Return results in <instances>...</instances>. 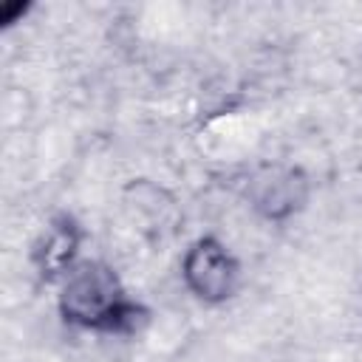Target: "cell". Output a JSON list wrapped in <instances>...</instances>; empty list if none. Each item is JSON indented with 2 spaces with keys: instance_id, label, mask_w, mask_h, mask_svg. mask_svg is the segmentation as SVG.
Segmentation results:
<instances>
[{
  "instance_id": "obj_1",
  "label": "cell",
  "mask_w": 362,
  "mask_h": 362,
  "mask_svg": "<svg viewBox=\"0 0 362 362\" xmlns=\"http://www.w3.org/2000/svg\"><path fill=\"white\" fill-rule=\"evenodd\" d=\"M59 314L85 331L124 334L136 328L141 308L124 294L119 274L102 260H79L59 280Z\"/></svg>"
},
{
  "instance_id": "obj_2",
  "label": "cell",
  "mask_w": 362,
  "mask_h": 362,
  "mask_svg": "<svg viewBox=\"0 0 362 362\" xmlns=\"http://www.w3.org/2000/svg\"><path fill=\"white\" fill-rule=\"evenodd\" d=\"M181 277L187 288L204 303H223L238 288V260L218 238H198L189 243L181 260Z\"/></svg>"
},
{
  "instance_id": "obj_3",
  "label": "cell",
  "mask_w": 362,
  "mask_h": 362,
  "mask_svg": "<svg viewBox=\"0 0 362 362\" xmlns=\"http://www.w3.org/2000/svg\"><path fill=\"white\" fill-rule=\"evenodd\" d=\"M79 243H82V232L74 218L62 215L51 221V226L42 232L34 249V263L40 274L45 280H62L79 263Z\"/></svg>"
}]
</instances>
